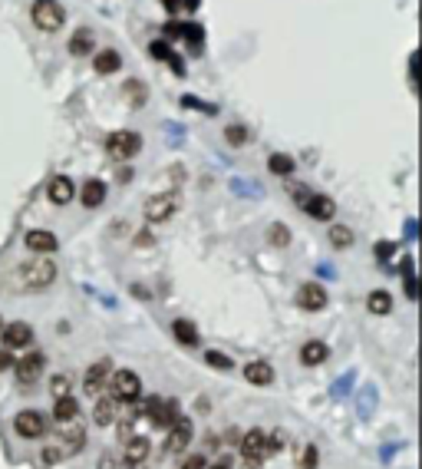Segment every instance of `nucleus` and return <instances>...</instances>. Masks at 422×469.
I'll use <instances>...</instances> for the list:
<instances>
[{"label": "nucleus", "mask_w": 422, "mask_h": 469, "mask_svg": "<svg viewBox=\"0 0 422 469\" xmlns=\"http://www.w3.org/2000/svg\"><path fill=\"white\" fill-rule=\"evenodd\" d=\"M83 446H86V430H83V423H79V420L60 423V440H56L53 446H47V450H43V463H47V466L63 463V459L76 456Z\"/></svg>", "instance_id": "1"}, {"label": "nucleus", "mask_w": 422, "mask_h": 469, "mask_svg": "<svg viewBox=\"0 0 422 469\" xmlns=\"http://www.w3.org/2000/svg\"><path fill=\"white\" fill-rule=\"evenodd\" d=\"M17 281L30 291H43L56 281V264L47 262V258H34V262H23L17 271Z\"/></svg>", "instance_id": "2"}, {"label": "nucleus", "mask_w": 422, "mask_h": 469, "mask_svg": "<svg viewBox=\"0 0 422 469\" xmlns=\"http://www.w3.org/2000/svg\"><path fill=\"white\" fill-rule=\"evenodd\" d=\"M139 149H142V136H139V132L119 129V132H112L109 139H106V152H109L116 162H129V159H135Z\"/></svg>", "instance_id": "3"}, {"label": "nucleus", "mask_w": 422, "mask_h": 469, "mask_svg": "<svg viewBox=\"0 0 422 469\" xmlns=\"http://www.w3.org/2000/svg\"><path fill=\"white\" fill-rule=\"evenodd\" d=\"M106 387H109L106 394L116 396L119 403H132V400L142 396V380H139V374H132V370H116Z\"/></svg>", "instance_id": "4"}, {"label": "nucleus", "mask_w": 422, "mask_h": 469, "mask_svg": "<svg viewBox=\"0 0 422 469\" xmlns=\"http://www.w3.org/2000/svg\"><path fill=\"white\" fill-rule=\"evenodd\" d=\"M34 23H37L43 34H56V30L66 23V10H63L56 0H37V3H34Z\"/></svg>", "instance_id": "5"}, {"label": "nucleus", "mask_w": 422, "mask_h": 469, "mask_svg": "<svg viewBox=\"0 0 422 469\" xmlns=\"http://www.w3.org/2000/svg\"><path fill=\"white\" fill-rule=\"evenodd\" d=\"M14 430L23 440H40L43 433L50 430V420H47V413H40V410H20L14 416Z\"/></svg>", "instance_id": "6"}, {"label": "nucleus", "mask_w": 422, "mask_h": 469, "mask_svg": "<svg viewBox=\"0 0 422 469\" xmlns=\"http://www.w3.org/2000/svg\"><path fill=\"white\" fill-rule=\"evenodd\" d=\"M241 456L248 459V466L254 469L264 456H267V433L264 430H248L241 436Z\"/></svg>", "instance_id": "7"}, {"label": "nucleus", "mask_w": 422, "mask_h": 469, "mask_svg": "<svg viewBox=\"0 0 422 469\" xmlns=\"http://www.w3.org/2000/svg\"><path fill=\"white\" fill-rule=\"evenodd\" d=\"M0 334H3V347L7 351H23V347L34 344V327L23 324V320H14V324L0 327Z\"/></svg>", "instance_id": "8"}, {"label": "nucleus", "mask_w": 422, "mask_h": 469, "mask_svg": "<svg viewBox=\"0 0 422 469\" xmlns=\"http://www.w3.org/2000/svg\"><path fill=\"white\" fill-rule=\"evenodd\" d=\"M146 413H148V420H152L159 430H172V427H175V420H179L175 403H172V400H159V396L146 403Z\"/></svg>", "instance_id": "9"}, {"label": "nucleus", "mask_w": 422, "mask_h": 469, "mask_svg": "<svg viewBox=\"0 0 422 469\" xmlns=\"http://www.w3.org/2000/svg\"><path fill=\"white\" fill-rule=\"evenodd\" d=\"M175 208H179V199H175L172 192H166V195H152V199L146 202V218L148 222H166V218L175 215Z\"/></svg>", "instance_id": "10"}, {"label": "nucleus", "mask_w": 422, "mask_h": 469, "mask_svg": "<svg viewBox=\"0 0 422 469\" xmlns=\"http://www.w3.org/2000/svg\"><path fill=\"white\" fill-rule=\"evenodd\" d=\"M14 374H17L20 387H34L40 380V374H43V357L30 354V357H23V360H17V364H14Z\"/></svg>", "instance_id": "11"}, {"label": "nucleus", "mask_w": 422, "mask_h": 469, "mask_svg": "<svg viewBox=\"0 0 422 469\" xmlns=\"http://www.w3.org/2000/svg\"><path fill=\"white\" fill-rule=\"evenodd\" d=\"M109 367H112L109 360H96V364H92L90 370H86V380H83V390H86L90 396L103 394V387L109 383V374H112Z\"/></svg>", "instance_id": "12"}, {"label": "nucleus", "mask_w": 422, "mask_h": 469, "mask_svg": "<svg viewBox=\"0 0 422 469\" xmlns=\"http://www.w3.org/2000/svg\"><path fill=\"white\" fill-rule=\"evenodd\" d=\"M297 304H300L304 311H320V307H327V288L307 281L300 291H297Z\"/></svg>", "instance_id": "13"}, {"label": "nucleus", "mask_w": 422, "mask_h": 469, "mask_svg": "<svg viewBox=\"0 0 422 469\" xmlns=\"http://www.w3.org/2000/svg\"><path fill=\"white\" fill-rule=\"evenodd\" d=\"M304 212L317 218V222H330L333 215H337V202H333L330 195H311L307 202H304Z\"/></svg>", "instance_id": "14"}, {"label": "nucleus", "mask_w": 422, "mask_h": 469, "mask_svg": "<svg viewBox=\"0 0 422 469\" xmlns=\"http://www.w3.org/2000/svg\"><path fill=\"white\" fill-rule=\"evenodd\" d=\"M76 195L73 188V179H66V175H56V179H50V186H47V199L53 202V205H70Z\"/></svg>", "instance_id": "15"}, {"label": "nucleus", "mask_w": 422, "mask_h": 469, "mask_svg": "<svg viewBox=\"0 0 422 469\" xmlns=\"http://www.w3.org/2000/svg\"><path fill=\"white\" fill-rule=\"evenodd\" d=\"M188 443H192V420L179 416V420H175V427L168 430L166 450H168V453H182L185 446H188Z\"/></svg>", "instance_id": "16"}, {"label": "nucleus", "mask_w": 422, "mask_h": 469, "mask_svg": "<svg viewBox=\"0 0 422 469\" xmlns=\"http://www.w3.org/2000/svg\"><path fill=\"white\" fill-rule=\"evenodd\" d=\"M148 453H152V443H148L146 436H129L126 450H122V459H126L129 466H142L148 459Z\"/></svg>", "instance_id": "17"}, {"label": "nucleus", "mask_w": 422, "mask_h": 469, "mask_svg": "<svg viewBox=\"0 0 422 469\" xmlns=\"http://www.w3.org/2000/svg\"><path fill=\"white\" fill-rule=\"evenodd\" d=\"M27 248L30 251H37V255H50V251H56V235L53 231H47V228H34V231H27Z\"/></svg>", "instance_id": "18"}, {"label": "nucleus", "mask_w": 422, "mask_h": 469, "mask_svg": "<svg viewBox=\"0 0 422 469\" xmlns=\"http://www.w3.org/2000/svg\"><path fill=\"white\" fill-rule=\"evenodd\" d=\"M92 420H96L99 427H109V423H116V420H119V400H116V396H109V394H103L99 400H96Z\"/></svg>", "instance_id": "19"}, {"label": "nucleus", "mask_w": 422, "mask_h": 469, "mask_svg": "<svg viewBox=\"0 0 422 469\" xmlns=\"http://www.w3.org/2000/svg\"><path fill=\"white\" fill-rule=\"evenodd\" d=\"M79 202L86 208H99L106 202V182L103 179H86L83 188H79Z\"/></svg>", "instance_id": "20"}, {"label": "nucleus", "mask_w": 422, "mask_h": 469, "mask_svg": "<svg viewBox=\"0 0 422 469\" xmlns=\"http://www.w3.org/2000/svg\"><path fill=\"white\" fill-rule=\"evenodd\" d=\"M53 420L56 423H70V420H79V400L73 394L56 396L53 400Z\"/></svg>", "instance_id": "21"}, {"label": "nucleus", "mask_w": 422, "mask_h": 469, "mask_svg": "<svg viewBox=\"0 0 422 469\" xmlns=\"http://www.w3.org/2000/svg\"><path fill=\"white\" fill-rule=\"evenodd\" d=\"M148 57H152V60H162V63H168V66L175 70V76H182V73H185L182 60H179L175 53H172V47H168L166 40H152V43H148Z\"/></svg>", "instance_id": "22"}, {"label": "nucleus", "mask_w": 422, "mask_h": 469, "mask_svg": "<svg viewBox=\"0 0 422 469\" xmlns=\"http://www.w3.org/2000/svg\"><path fill=\"white\" fill-rule=\"evenodd\" d=\"M327 357H330V347H327L324 340H307V344L300 347V360H304L307 367H320Z\"/></svg>", "instance_id": "23"}, {"label": "nucleus", "mask_w": 422, "mask_h": 469, "mask_svg": "<svg viewBox=\"0 0 422 469\" xmlns=\"http://www.w3.org/2000/svg\"><path fill=\"white\" fill-rule=\"evenodd\" d=\"M244 380H248V383H254V387H267V383L274 380V367H271V364H264V360H254V364H248V367H244Z\"/></svg>", "instance_id": "24"}, {"label": "nucleus", "mask_w": 422, "mask_h": 469, "mask_svg": "<svg viewBox=\"0 0 422 469\" xmlns=\"http://www.w3.org/2000/svg\"><path fill=\"white\" fill-rule=\"evenodd\" d=\"M122 66V57L116 53V50H99L96 53V60H92V70L99 76H109V73H116Z\"/></svg>", "instance_id": "25"}, {"label": "nucleus", "mask_w": 422, "mask_h": 469, "mask_svg": "<svg viewBox=\"0 0 422 469\" xmlns=\"http://www.w3.org/2000/svg\"><path fill=\"white\" fill-rule=\"evenodd\" d=\"M172 334H175V340H179V344H185V347H198V344H202V338H198V327H195V324H188V320H175V324H172Z\"/></svg>", "instance_id": "26"}, {"label": "nucleus", "mask_w": 422, "mask_h": 469, "mask_svg": "<svg viewBox=\"0 0 422 469\" xmlns=\"http://www.w3.org/2000/svg\"><path fill=\"white\" fill-rule=\"evenodd\" d=\"M92 47H96V34L92 30H76L70 37V53L73 57H86V53H92Z\"/></svg>", "instance_id": "27"}, {"label": "nucleus", "mask_w": 422, "mask_h": 469, "mask_svg": "<svg viewBox=\"0 0 422 469\" xmlns=\"http://www.w3.org/2000/svg\"><path fill=\"white\" fill-rule=\"evenodd\" d=\"M182 37H185V43H188V50H192V57H198V53H202V40H205L202 27H198V23H188V27H182Z\"/></svg>", "instance_id": "28"}, {"label": "nucleus", "mask_w": 422, "mask_h": 469, "mask_svg": "<svg viewBox=\"0 0 422 469\" xmlns=\"http://www.w3.org/2000/svg\"><path fill=\"white\" fill-rule=\"evenodd\" d=\"M367 307H369V314H380V318H383V314L393 311V298H389L386 291H373L367 298Z\"/></svg>", "instance_id": "29"}, {"label": "nucleus", "mask_w": 422, "mask_h": 469, "mask_svg": "<svg viewBox=\"0 0 422 469\" xmlns=\"http://www.w3.org/2000/svg\"><path fill=\"white\" fill-rule=\"evenodd\" d=\"M267 169L274 172V175H291V172H294V155H284V152H277V155H271Z\"/></svg>", "instance_id": "30"}, {"label": "nucleus", "mask_w": 422, "mask_h": 469, "mask_svg": "<svg viewBox=\"0 0 422 469\" xmlns=\"http://www.w3.org/2000/svg\"><path fill=\"white\" fill-rule=\"evenodd\" d=\"M330 244L333 248H350L353 244V231L347 225H333L330 228Z\"/></svg>", "instance_id": "31"}, {"label": "nucleus", "mask_w": 422, "mask_h": 469, "mask_svg": "<svg viewBox=\"0 0 422 469\" xmlns=\"http://www.w3.org/2000/svg\"><path fill=\"white\" fill-rule=\"evenodd\" d=\"M122 93H126L129 99H132V106H146V96H148L146 83H132V79H129V83H126V90H122Z\"/></svg>", "instance_id": "32"}, {"label": "nucleus", "mask_w": 422, "mask_h": 469, "mask_svg": "<svg viewBox=\"0 0 422 469\" xmlns=\"http://www.w3.org/2000/svg\"><path fill=\"white\" fill-rule=\"evenodd\" d=\"M267 238H271V244H277V248H287V244H291V231H287V225L274 222V225L267 228Z\"/></svg>", "instance_id": "33"}, {"label": "nucleus", "mask_w": 422, "mask_h": 469, "mask_svg": "<svg viewBox=\"0 0 422 469\" xmlns=\"http://www.w3.org/2000/svg\"><path fill=\"white\" fill-rule=\"evenodd\" d=\"M224 139H228L231 146H244V142H248V126H238V123H231V126L224 129Z\"/></svg>", "instance_id": "34"}, {"label": "nucleus", "mask_w": 422, "mask_h": 469, "mask_svg": "<svg viewBox=\"0 0 422 469\" xmlns=\"http://www.w3.org/2000/svg\"><path fill=\"white\" fill-rule=\"evenodd\" d=\"M205 360H208L215 370H231V367H235V364H231V357H224L221 351H208V354H205Z\"/></svg>", "instance_id": "35"}, {"label": "nucleus", "mask_w": 422, "mask_h": 469, "mask_svg": "<svg viewBox=\"0 0 422 469\" xmlns=\"http://www.w3.org/2000/svg\"><path fill=\"white\" fill-rule=\"evenodd\" d=\"M50 394H53V400H56V396H66V394H70V377H66V374H56L53 380H50Z\"/></svg>", "instance_id": "36"}, {"label": "nucleus", "mask_w": 422, "mask_h": 469, "mask_svg": "<svg viewBox=\"0 0 422 469\" xmlns=\"http://www.w3.org/2000/svg\"><path fill=\"white\" fill-rule=\"evenodd\" d=\"M182 106L202 110V113H218V106H202V99H195V96H182Z\"/></svg>", "instance_id": "37"}, {"label": "nucleus", "mask_w": 422, "mask_h": 469, "mask_svg": "<svg viewBox=\"0 0 422 469\" xmlns=\"http://www.w3.org/2000/svg\"><path fill=\"white\" fill-rule=\"evenodd\" d=\"M300 469H317V446H304V459H300Z\"/></svg>", "instance_id": "38"}, {"label": "nucleus", "mask_w": 422, "mask_h": 469, "mask_svg": "<svg viewBox=\"0 0 422 469\" xmlns=\"http://www.w3.org/2000/svg\"><path fill=\"white\" fill-rule=\"evenodd\" d=\"M3 370H14V357H10L7 347H0V374H3Z\"/></svg>", "instance_id": "39"}, {"label": "nucleus", "mask_w": 422, "mask_h": 469, "mask_svg": "<svg viewBox=\"0 0 422 469\" xmlns=\"http://www.w3.org/2000/svg\"><path fill=\"white\" fill-rule=\"evenodd\" d=\"M182 469H205V456H188L182 463Z\"/></svg>", "instance_id": "40"}, {"label": "nucleus", "mask_w": 422, "mask_h": 469, "mask_svg": "<svg viewBox=\"0 0 422 469\" xmlns=\"http://www.w3.org/2000/svg\"><path fill=\"white\" fill-rule=\"evenodd\" d=\"M166 34H168V37H182V23H179V20H168Z\"/></svg>", "instance_id": "41"}, {"label": "nucleus", "mask_w": 422, "mask_h": 469, "mask_svg": "<svg viewBox=\"0 0 422 469\" xmlns=\"http://www.w3.org/2000/svg\"><path fill=\"white\" fill-rule=\"evenodd\" d=\"M119 466V459H116V456H109V453H106V456H99V469H116Z\"/></svg>", "instance_id": "42"}, {"label": "nucleus", "mask_w": 422, "mask_h": 469, "mask_svg": "<svg viewBox=\"0 0 422 469\" xmlns=\"http://www.w3.org/2000/svg\"><path fill=\"white\" fill-rule=\"evenodd\" d=\"M119 436H122V440H129V436H132V416H126V420L119 423Z\"/></svg>", "instance_id": "43"}, {"label": "nucleus", "mask_w": 422, "mask_h": 469, "mask_svg": "<svg viewBox=\"0 0 422 469\" xmlns=\"http://www.w3.org/2000/svg\"><path fill=\"white\" fill-rule=\"evenodd\" d=\"M162 7H166L168 14H175V10L182 7V0H162Z\"/></svg>", "instance_id": "44"}, {"label": "nucleus", "mask_w": 422, "mask_h": 469, "mask_svg": "<svg viewBox=\"0 0 422 469\" xmlns=\"http://www.w3.org/2000/svg\"><path fill=\"white\" fill-rule=\"evenodd\" d=\"M406 294H409V298H416V294H419V291H416V281H412V278H406Z\"/></svg>", "instance_id": "45"}, {"label": "nucleus", "mask_w": 422, "mask_h": 469, "mask_svg": "<svg viewBox=\"0 0 422 469\" xmlns=\"http://www.w3.org/2000/svg\"><path fill=\"white\" fill-rule=\"evenodd\" d=\"M139 244H152V231H148V228L146 231H139Z\"/></svg>", "instance_id": "46"}, {"label": "nucleus", "mask_w": 422, "mask_h": 469, "mask_svg": "<svg viewBox=\"0 0 422 469\" xmlns=\"http://www.w3.org/2000/svg\"><path fill=\"white\" fill-rule=\"evenodd\" d=\"M198 3H202V0H182L185 10H198Z\"/></svg>", "instance_id": "47"}, {"label": "nucleus", "mask_w": 422, "mask_h": 469, "mask_svg": "<svg viewBox=\"0 0 422 469\" xmlns=\"http://www.w3.org/2000/svg\"><path fill=\"white\" fill-rule=\"evenodd\" d=\"M211 469H228V463H218V466H211Z\"/></svg>", "instance_id": "48"}, {"label": "nucleus", "mask_w": 422, "mask_h": 469, "mask_svg": "<svg viewBox=\"0 0 422 469\" xmlns=\"http://www.w3.org/2000/svg\"><path fill=\"white\" fill-rule=\"evenodd\" d=\"M0 327H3V320H0Z\"/></svg>", "instance_id": "49"}]
</instances>
